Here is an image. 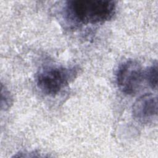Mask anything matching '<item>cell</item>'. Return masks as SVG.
<instances>
[{
  "label": "cell",
  "mask_w": 158,
  "mask_h": 158,
  "mask_svg": "<svg viewBox=\"0 0 158 158\" xmlns=\"http://www.w3.org/2000/svg\"><path fill=\"white\" fill-rule=\"evenodd\" d=\"M116 4L108 0H73L67 2L66 12L75 22L82 24L102 23L115 14Z\"/></svg>",
  "instance_id": "6da1fadb"
},
{
  "label": "cell",
  "mask_w": 158,
  "mask_h": 158,
  "mask_svg": "<svg viewBox=\"0 0 158 158\" xmlns=\"http://www.w3.org/2000/svg\"><path fill=\"white\" fill-rule=\"evenodd\" d=\"M77 73L78 69L75 67L46 66L36 74V83L43 94L55 96L72 81Z\"/></svg>",
  "instance_id": "7a4b0ae2"
},
{
  "label": "cell",
  "mask_w": 158,
  "mask_h": 158,
  "mask_svg": "<svg viewBox=\"0 0 158 158\" xmlns=\"http://www.w3.org/2000/svg\"><path fill=\"white\" fill-rule=\"evenodd\" d=\"M144 80V72L136 60H128L118 67L116 81L119 89L124 94L133 95L140 89Z\"/></svg>",
  "instance_id": "3957f363"
},
{
  "label": "cell",
  "mask_w": 158,
  "mask_h": 158,
  "mask_svg": "<svg viewBox=\"0 0 158 158\" xmlns=\"http://www.w3.org/2000/svg\"><path fill=\"white\" fill-rule=\"evenodd\" d=\"M157 98L151 93L144 94L133 103L132 115L138 122L148 125L154 123L157 119Z\"/></svg>",
  "instance_id": "277c9868"
},
{
  "label": "cell",
  "mask_w": 158,
  "mask_h": 158,
  "mask_svg": "<svg viewBox=\"0 0 158 158\" xmlns=\"http://www.w3.org/2000/svg\"><path fill=\"white\" fill-rule=\"evenodd\" d=\"M144 80H146L149 86L154 89L157 86V62L149 67L144 72Z\"/></svg>",
  "instance_id": "5b68a950"
},
{
  "label": "cell",
  "mask_w": 158,
  "mask_h": 158,
  "mask_svg": "<svg viewBox=\"0 0 158 158\" xmlns=\"http://www.w3.org/2000/svg\"><path fill=\"white\" fill-rule=\"evenodd\" d=\"M12 104V97L9 91L1 85V108L2 109H8Z\"/></svg>",
  "instance_id": "8992f818"
}]
</instances>
